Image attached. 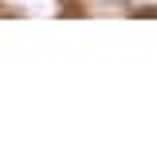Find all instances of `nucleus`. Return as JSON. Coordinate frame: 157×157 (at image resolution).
<instances>
[]
</instances>
